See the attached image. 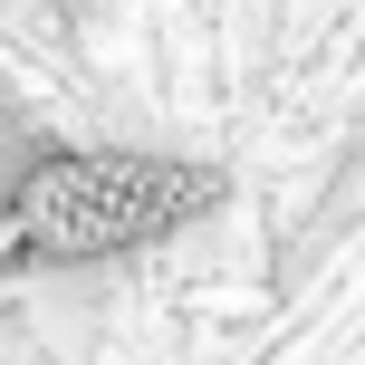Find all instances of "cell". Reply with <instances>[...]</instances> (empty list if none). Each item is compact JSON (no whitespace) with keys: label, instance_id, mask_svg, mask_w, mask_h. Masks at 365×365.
<instances>
[{"label":"cell","instance_id":"obj_1","mask_svg":"<svg viewBox=\"0 0 365 365\" xmlns=\"http://www.w3.org/2000/svg\"><path fill=\"white\" fill-rule=\"evenodd\" d=\"M221 202L212 164L173 154H115V145H58L0 192V269H77V259H125L145 240L182 231Z\"/></svg>","mask_w":365,"mask_h":365}]
</instances>
